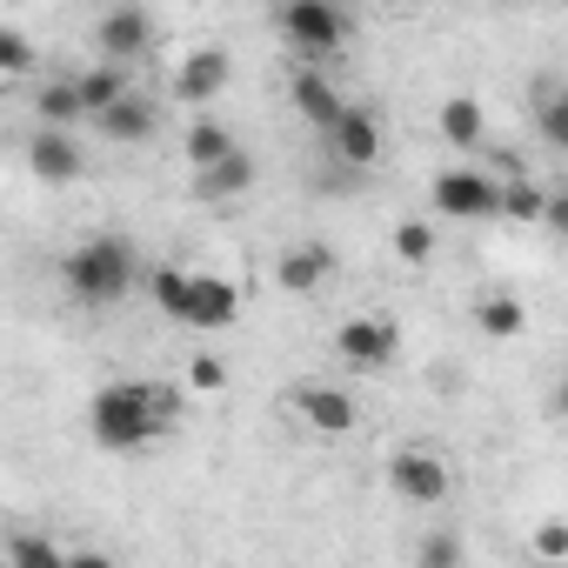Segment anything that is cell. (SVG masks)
<instances>
[{
    "mask_svg": "<svg viewBox=\"0 0 568 568\" xmlns=\"http://www.w3.org/2000/svg\"><path fill=\"white\" fill-rule=\"evenodd\" d=\"M181 422V388L168 382H108L88 408V428L101 448H148Z\"/></svg>",
    "mask_w": 568,
    "mask_h": 568,
    "instance_id": "obj_1",
    "label": "cell"
},
{
    "mask_svg": "<svg viewBox=\"0 0 568 568\" xmlns=\"http://www.w3.org/2000/svg\"><path fill=\"white\" fill-rule=\"evenodd\" d=\"M134 274H141V261H134V247H128L121 234H94V241H81V247H68V254H61V281H68V295H74V302H88V308L121 302V295L134 288Z\"/></svg>",
    "mask_w": 568,
    "mask_h": 568,
    "instance_id": "obj_2",
    "label": "cell"
},
{
    "mask_svg": "<svg viewBox=\"0 0 568 568\" xmlns=\"http://www.w3.org/2000/svg\"><path fill=\"white\" fill-rule=\"evenodd\" d=\"M274 28H281V41L302 54V68H322V61H335L348 48L355 21L335 8V0H288V8L274 14Z\"/></svg>",
    "mask_w": 568,
    "mask_h": 568,
    "instance_id": "obj_3",
    "label": "cell"
},
{
    "mask_svg": "<svg viewBox=\"0 0 568 568\" xmlns=\"http://www.w3.org/2000/svg\"><path fill=\"white\" fill-rule=\"evenodd\" d=\"M335 362H348L355 375H388L402 362V322L395 315H348L335 328Z\"/></svg>",
    "mask_w": 568,
    "mask_h": 568,
    "instance_id": "obj_4",
    "label": "cell"
},
{
    "mask_svg": "<svg viewBox=\"0 0 568 568\" xmlns=\"http://www.w3.org/2000/svg\"><path fill=\"white\" fill-rule=\"evenodd\" d=\"M428 207L435 214H455V221H501V181H488L481 168H442L428 181Z\"/></svg>",
    "mask_w": 568,
    "mask_h": 568,
    "instance_id": "obj_5",
    "label": "cell"
},
{
    "mask_svg": "<svg viewBox=\"0 0 568 568\" xmlns=\"http://www.w3.org/2000/svg\"><path fill=\"white\" fill-rule=\"evenodd\" d=\"M388 488H395L402 501H415V508H435V501H448L455 475H448V462H442L428 442H408V448L388 455Z\"/></svg>",
    "mask_w": 568,
    "mask_h": 568,
    "instance_id": "obj_6",
    "label": "cell"
},
{
    "mask_svg": "<svg viewBox=\"0 0 568 568\" xmlns=\"http://www.w3.org/2000/svg\"><path fill=\"white\" fill-rule=\"evenodd\" d=\"M288 415H295L308 435H322V442H342V435L355 428V402H348V388H335V382H302V388H288Z\"/></svg>",
    "mask_w": 568,
    "mask_h": 568,
    "instance_id": "obj_7",
    "label": "cell"
},
{
    "mask_svg": "<svg viewBox=\"0 0 568 568\" xmlns=\"http://www.w3.org/2000/svg\"><path fill=\"white\" fill-rule=\"evenodd\" d=\"M94 48H101V61L128 68V61H141V54L154 48V21H148L141 8H108V14L94 21Z\"/></svg>",
    "mask_w": 568,
    "mask_h": 568,
    "instance_id": "obj_8",
    "label": "cell"
},
{
    "mask_svg": "<svg viewBox=\"0 0 568 568\" xmlns=\"http://www.w3.org/2000/svg\"><path fill=\"white\" fill-rule=\"evenodd\" d=\"M227 81H234V54H227V48H194V54H181V68H174V101L207 108Z\"/></svg>",
    "mask_w": 568,
    "mask_h": 568,
    "instance_id": "obj_9",
    "label": "cell"
},
{
    "mask_svg": "<svg viewBox=\"0 0 568 568\" xmlns=\"http://www.w3.org/2000/svg\"><path fill=\"white\" fill-rule=\"evenodd\" d=\"M328 274H335V247L328 241H295V247H281V261H274V281L288 295H322Z\"/></svg>",
    "mask_w": 568,
    "mask_h": 568,
    "instance_id": "obj_10",
    "label": "cell"
},
{
    "mask_svg": "<svg viewBox=\"0 0 568 568\" xmlns=\"http://www.w3.org/2000/svg\"><path fill=\"white\" fill-rule=\"evenodd\" d=\"M241 322V288L227 274H194V302H187V322L181 328H201V335H221Z\"/></svg>",
    "mask_w": 568,
    "mask_h": 568,
    "instance_id": "obj_11",
    "label": "cell"
},
{
    "mask_svg": "<svg viewBox=\"0 0 568 568\" xmlns=\"http://www.w3.org/2000/svg\"><path fill=\"white\" fill-rule=\"evenodd\" d=\"M288 101H295V114H302L308 128H322V134H335V128H342V114H348L342 88H335L322 68H295V81H288Z\"/></svg>",
    "mask_w": 568,
    "mask_h": 568,
    "instance_id": "obj_12",
    "label": "cell"
},
{
    "mask_svg": "<svg viewBox=\"0 0 568 568\" xmlns=\"http://www.w3.org/2000/svg\"><path fill=\"white\" fill-rule=\"evenodd\" d=\"M382 141H388V134H382V114H375V108H348L342 128L328 134V148H335L342 168H375V161H382Z\"/></svg>",
    "mask_w": 568,
    "mask_h": 568,
    "instance_id": "obj_13",
    "label": "cell"
},
{
    "mask_svg": "<svg viewBox=\"0 0 568 568\" xmlns=\"http://www.w3.org/2000/svg\"><path fill=\"white\" fill-rule=\"evenodd\" d=\"M154 121H161V108L148 101V94H128L114 114H101L94 128H101V141H114V148H141L148 134H154Z\"/></svg>",
    "mask_w": 568,
    "mask_h": 568,
    "instance_id": "obj_14",
    "label": "cell"
},
{
    "mask_svg": "<svg viewBox=\"0 0 568 568\" xmlns=\"http://www.w3.org/2000/svg\"><path fill=\"white\" fill-rule=\"evenodd\" d=\"M181 154H187V168H194V174H207V168H221V161H234V154H241V141L227 134V121H214V114H201V121L187 128V141H181Z\"/></svg>",
    "mask_w": 568,
    "mask_h": 568,
    "instance_id": "obj_15",
    "label": "cell"
},
{
    "mask_svg": "<svg viewBox=\"0 0 568 568\" xmlns=\"http://www.w3.org/2000/svg\"><path fill=\"white\" fill-rule=\"evenodd\" d=\"M28 168H34L41 181H74V174H81V148H74V134L41 128V134L28 141Z\"/></svg>",
    "mask_w": 568,
    "mask_h": 568,
    "instance_id": "obj_16",
    "label": "cell"
},
{
    "mask_svg": "<svg viewBox=\"0 0 568 568\" xmlns=\"http://www.w3.org/2000/svg\"><path fill=\"white\" fill-rule=\"evenodd\" d=\"M81 81V101H88V121H101V114H114L128 94H134V81H128V68H114V61H94L88 74H74Z\"/></svg>",
    "mask_w": 568,
    "mask_h": 568,
    "instance_id": "obj_17",
    "label": "cell"
},
{
    "mask_svg": "<svg viewBox=\"0 0 568 568\" xmlns=\"http://www.w3.org/2000/svg\"><path fill=\"white\" fill-rule=\"evenodd\" d=\"M148 295H154V308H161V315L187 322V302H194V267H181V261L148 267Z\"/></svg>",
    "mask_w": 568,
    "mask_h": 568,
    "instance_id": "obj_18",
    "label": "cell"
},
{
    "mask_svg": "<svg viewBox=\"0 0 568 568\" xmlns=\"http://www.w3.org/2000/svg\"><path fill=\"white\" fill-rule=\"evenodd\" d=\"M481 134H488L481 101H475V94H448V101H442V141H448V148H462V154H475V148H481Z\"/></svg>",
    "mask_w": 568,
    "mask_h": 568,
    "instance_id": "obj_19",
    "label": "cell"
},
{
    "mask_svg": "<svg viewBox=\"0 0 568 568\" xmlns=\"http://www.w3.org/2000/svg\"><path fill=\"white\" fill-rule=\"evenodd\" d=\"M34 114H41V128H74V121H88V101H81V81H48L41 94H34Z\"/></svg>",
    "mask_w": 568,
    "mask_h": 568,
    "instance_id": "obj_20",
    "label": "cell"
},
{
    "mask_svg": "<svg viewBox=\"0 0 568 568\" xmlns=\"http://www.w3.org/2000/svg\"><path fill=\"white\" fill-rule=\"evenodd\" d=\"M247 187H254V161H247V148H241L234 161H221V168L194 174V194H201V201H241Z\"/></svg>",
    "mask_w": 568,
    "mask_h": 568,
    "instance_id": "obj_21",
    "label": "cell"
},
{
    "mask_svg": "<svg viewBox=\"0 0 568 568\" xmlns=\"http://www.w3.org/2000/svg\"><path fill=\"white\" fill-rule=\"evenodd\" d=\"M388 247H395V261H402V267H428V261H435V247H442V234H435V221L408 214V221H395Z\"/></svg>",
    "mask_w": 568,
    "mask_h": 568,
    "instance_id": "obj_22",
    "label": "cell"
},
{
    "mask_svg": "<svg viewBox=\"0 0 568 568\" xmlns=\"http://www.w3.org/2000/svg\"><path fill=\"white\" fill-rule=\"evenodd\" d=\"M475 322H481L488 342H515L528 328V308H521V295H481L475 302Z\"/></svg>",
    "mask_w": 568,
    "mask_h": 568,
    "instance_id": "obj_23",
    "label": "cell"
},
{
    "mask_svg": "<svg viewBox=\"0 0 568 568\" xmlns=\"http://www.w3.org/2000/svg\"><path fill=\"white\" fill-rule=\"evenodd\" d=\"M548 187H535L528 174L521 181H501V221H548Z\"/></svg>",
    "mask_w": 568,
    "mask_h": 568,
    "instance_id": "obj_24",
    "label": "cell"
},
{
    "mask_svg": "<svg viewBox=\"0 0 568 568\" xmlns=\"http://www.w3.org/2000/svg\"><path fill=\"white\" fill-rule=\"evenodd\" d=\"M535 128H541L548 148L568 154V88H541V94H535Z\"/></svg>",
    "mask_w": 568,
    "mask_h": 568,
    "instance_id": "obj_25",
    "label": "cell"
},
{
    "mask_svg": "<svg viewBox=\"0 0 568 568\" xmlns=\"http://www.w3.org/2000/svg\"><path fill=\"white\" fill-rule=\"evenodd\" d=\"M8 568H68V548H54L48 535H14L8 541Z\"/></svg>",
    "mask_w": 568,
    "mask_h": 568,
    "instance_id": "obj_26",
    "label": "cell"
},
{
    "mask_svg": "<svg viewBox=\"0 0 568 568\" xmlns=\"http://www.w3.org/2000/svg\"><path fill=\"white\" fill-rule=\"evenodd\" d=\"M28 68H34V41H28L21 28H0V74L14 81V74H28Z\"/></svg>",
    "mask_w": 568,
    "mask_h": 568,
    "instance_id": "obj_27",
    "label": "cell"
},
{
    "mask_svg": "<svg viewBox=\"0 0 568 568\" xmlns=\"http://www.w3.org/2000/svg\"><path fill=\"white\" fill-rule=\"evenodd\" d=\"M187 388H194V395H221V388H227V362H221V355H194V362H187Z\"/></svg>",
    "mask_w": 568,
    "mask_h": 568,
    "instance_id": "obj_28",
    "label": "cell"
},
{
    "mask_svg": "<svg viewBox=\"0 0 568 568\" xmlns=\"http://www.w3.org/2000/svg\"><path fill=\"white\" fill-rule=\"evenodd\" d=\"M535 561L541 568H561L568 561V521H541L535 528Z\"/></svg>",
    "mask_w": 568,
    "mask_h": 568,
    "instance_id": "obj_29",
    "label": "cell"
},
{
    "mask_svg": "<svg viewBox=\"0 0 568 568\" xmlns=\"http://www.w3.org/2000/svg\"><path fill=\"white\" fill-rule=\"evenodd\" d=\"M415 568H462V535H428L422 541V555H415Z\"/></svg>",
    "mask_w": 568,
    "mask_h": 568,
    "instance_id": "obj_30",
    "label": "cell"
},
{
    "mask_svg": "<svg viewBox=\"0 0 568 568\" xmlns=\"http://www.w3.org/2000/svg\"><path fill=\"white\" fill-rule=\"evenodd\" d=\"M68 568H114V561H108L101 548H74V555H68Z\"/></svg>",
    "mask_w": 568,
    "mask_h": 568,
    "instance_id": "obj_31",
    "label": "cell"
},
{
    "mask_svg": "<svg viewBox=\"0 0 568 568\" xmlns=\"http://www.w3.org/2000/svg\"><path fill=\"white\" fill-rule=\"evenodd\" d=\"M548 227L568 241V194H555V201H548Z\"/></svg>",
    "mask_w": 568,
    "mask_h": 568,
    "instance_id": "obj_32",
    "label": "cell"
},
{
    "mask_svg": "<svg viewBox=\"0 0 568 568\" xmlns=\"http://www.w3.org/2000/svg\"><path fill=\"white\" fill-rule=\"evenodd\" d=\"M555 408H561V422H568V375H561V388H555Z\"/></svg>",
    "mask_w": 568,
    "mask_h": 568,
    "instance_id": "obj_33",
    "label": "cell"
},
{
    "mask_svg": "<svg viewBox=\"0 0 568 568\" xmlns=\"http://www.w3.org/2000/svg\"><path fill=\"white\" fill-rule=\"evenodd\" d=\"M561 568H568V561H561Z\"/></svg>",
    "mask_w": 568,
    "mask_h": 568,
    "instance_id": "obj_34",
    "label": "cell"
}]
</instances>
